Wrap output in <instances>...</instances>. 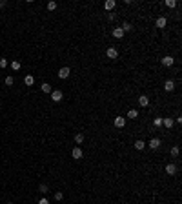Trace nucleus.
<instances>
[{
    "label": "nucleus",
    "instance_id": "1",
    "mask_svg": "<svg viewBox=\"0 0 182 204\" xmlns=\"http://www.w3.org/2000/svg\"><path fill=\"white\" fill-rule=\"evenodd\" d=\"M49 95H51V100L53 102H60V100H62V97H64V93L60 91V90H53Z\"/></svg>",
    "mask_w": 182,
    "mask_h": 204
},
{
    "label": "nucleus",
    "instance_id": "2",
    "mask_svg": "<svg viewBox=\"0 0 182 204\" xmlns=\"http://www.w3.org/2000/svg\"><path fill=\"white\" fill-rule=\"evenodd\" d=\"M82 155H84L82 148H78V146H77V148H73V151H71V157H73V159H77V160H78V159H82Z\"/></svg>",
    "mask_w": 182,
    "mask_h": 204
},
{
    "label": "nucleus",
    "instance_id": "3",
    "mask_svg": "<svg viewBox=\"0 0 182 204\" xmlns=\"http://www.w3.org/2000/svg\"><path fill=\"white\" fill-rule=\"evenodd\" d=\"M113 124H115V128H124L126 126V117H115L113 119Z\"/></svg>",
    "mask_w": 182,
    "mask_h": 204
},
{
    "label": "nucleus",
    "instance_id": "4",
    "mask_svg": "<svg viewBox=\"0 0 182 204\" xmlns=\"http://www.w3.org/2000/svg\"><path fill=\"white\" fill-rule=\"evenodd\" d=\"M175 64V58L171 57V55H166L164 58H162V66H166V67H171Z\"/></svg>",
    "mask_w": 182,
    "mask_h": 204
},
{
    "label": "nucleus",
    "instance_id": "5",
    "mask_svg": "<svg viewBox=\"0 0 182 204\" xmlns=\"http://www.w3.org/2000/svg\"><path fill=\"white\" fill-rule=\"evenodd\" d=\"M166 24H167V20H166V17H158L157 20H155V26H157L158 29H162V28H166Z\"/></svg>",
    "mask_w": 182,
    "mask_h": 204
},
{
    "label": "nucleus",
    "instance_id": "6",
    "mask_svg": "<svg viewBox=\"0 0 182 204\" xmlns=\"http://www.w3.org/2000/svg\"><path fill=\"white\" fill-rule=\"evenodd\" d=\"M106 55H107V58H113V60H115V58H118V51L115 49V47H109V49L106 51Z\"/></svg>",
    "mask_w": 182,
    "mask_h": 204
},
{
    "label": "nucleus",
    "instance_id": "7",
    "mask_svg": "<svg viewBox=\"0 0 182 204\" xmlns=\"http://www.w3.org/2000/svg\"><path fill=\"white\" fill-rule=\"evenodd\" d=\"M173 124H175V120H173V119H170V117L162 119V126H164V128H167V130H171Z\"/></svg>",
    "mask_w": 182,
    "mask_h": 204
},
{
    "label": "nucleus",
    "instance_id": "8",
    "mask_svg": "<svg viewBox=\"0 0 182 204\" xmlns=\"http://www.w3.org/2000/svg\"><path fill=\"white\" fill-rule=\"evenodd\" d=\"M138 104L142 108H147V106H149V99H147L146 95H140V97H138Z\"/></svg>",
    "mask_w": 182,
    "mask_h": 204
},
{
    "label": "nucleus",
    "instance_id": "9",
    "mask_svg": "<svg viewBox=\"0 0 182 204\" xmlns=\"http://www.w3.org/2000/svg\"><path fill=\"white\" fill-rule=\"evenodd\" d=\"M69 73H71L69 67H62V69L58 71V77H60V78H67V77H69Z\"/></svg>",
    "mask_w": 182,
    "mask_h": 204
},
{
    "label": "nucleus",
    "instance_id": "10",
    "mask_svg": "<svg viewBox=\"0 0 182 204\" xmlns=\"http://www.w3.org/2000/svg\"><path fill=\"white\" fill-rule=\"evenodd\" d=\"M104 8H106L107 11H113V9L117 8V2H115V0H107V2L104 4Z\"/></svg>",
    "mask_w": 182,
    "mask_h": 204
},
{
    "label": "nucleus",
    "instance_id": "11",
    "mask_svg": "<svg viewBox=\"0 0 182 204\" xmlns=\"http://www.w3.org/2000/svg\"><path fill=\"white\" fill-rule=\"evenodd\" d=\"M164 90L166 91H173L175 90V82H173V80H166V82H164Z\"/></svg>",
    "mask_w": 182,
    "mask_h": 204
},
{
    "label": "nucleus",
    "instance_id": "12",
    "mask_svg": "<svg viewBox=\"0 0 182 204\" xmlns=\"http://www.w3.org/2000/svg\"><path fill=\"white\" fill-rule=\"evenodd\" d=\"M166 173L167 175H175V173H177V166H175V164H167L166 166Z\"/></svg>",
    "mask_w": 182,
    "mask_h": 204
},
{
    "label": "nucleus",
    "instance_id": "13",
    "mask_svg": "<svg viewBox=\"0 0 182 204\" xmlns=\"http://www.w3.org/2000/svg\"><path fill=\"white\" fill-rule=\"evenodd\" d=\"M24 82H26V86H33V84H35V77H33V75H26Z\"/></svg>",
    "mask_w": 182,
    "mask_h": 204
},
{
    "label": "nucleus",
    "instance_id": "14",
    "mask_svg": "<svg viewBox=\"0 0 182 204\" xmlns=\"http://www.w3.org/2000/svg\"><path fill=\"white\" fill-rule=\"evenodd\" d=\"M149 148H151V149H158V148H160V140H158V139H151V140H149Z\"/></svg>",
    "mask_w": 182,
    "mask_h": 204
},
{
    "label": "nucleus",
    "instance_id": "15",
    "mask_svg": "<svg viewBox=\"0 0 182 204\" xmlns=\"http://www.w3.org/2000/svg\"><path fill=\"white\" fill-rule=\"evenodd\" d=\"M113 37H115V38H122L124 37L122 28H115V29H113Z\"/></svg>",
    "mask_w": 182,
    "mask_h": 204
},
{
    "label": "nucleus",
    "instance_id": "16",
    "mask_svg": "<svg viewBox=\"0 0 182 204\" xmlns=\"http://www.w3.org/2000/svg\"><path fill=\"white\" fill-rule=\"evenodd\" d=\"M144 148H146V142H144V140H137V142H135V149H138V151H142Z\"/></svg>",
    "mask_w": 182,
    "mask_h": 204
},
{
    "label": "nucleus",
    "instance_id": "17",
    "mask_svg": "<svg viewBox=\"0 0 182 204\" xmlns=\"http://www.w3.org/2000/svg\"><path fill=\"white\" fill-rule=\"evenodd\" d=\"M138 117V111L137 110H129V111H127V119H131V120H135V119H137Z\"/></svg>",
    "mask_w": 182,
    "mask_h": 204
},
{
    "label": "nucleus",
    "instance_id": "18",
    "mask_svg": "<svg viewBox=\"0 0 182 204\" xmlns=\"http://www.w3.org/2000/svg\"><path fill=\"white\" fill-rule=\"evenodd\" d=\"M120 28H122V31H124V33H127V31H131V29H133V26H131L129 22H124L122 26H120Z\"/></svg>",
    "mask_w": 182,
    "mask_h": 204
},
{
    "label": "nucleus",
    "instance_id": "19",
    "mask_svg": "<svg viewBox=\"0 0 182 204\" xmlns=\"http://www.w3.org/2000/svg\"><path fill=\"white\" fill-rule=\"evenodd\" d=\"M75 142H77V144H82V142H84V133H77L75 135Z\"/></svg>",
    "mask_w": 182,
    "mask_h": 204
},
{
    "label": "nucleus",
    "instance_id": "20",
    "mask_svg": "<svg viewBox=\"0 0 182 204\" xmlns=\"http://www.w3.org/2000/svg\"><path fill=\"white\" fill-rule=\"evenodd\" d=\"M40 87H42V91H44V93H51V91H53V90H51V86H49L48 82H44Z\"/></svg>",
    "mask_w": 182,
    "mask_h": 204
},
{
    "label": "nucleus",
    "instance_id": "21",
    "mask_svg": "<svg viewBox=\"0 0 182 204\" xmlns=\"http://www.w3.org/2000/svg\"><path fill=\"white\" fill-rule=\"evenodd\" d=\"M179 153H180L179 146H173V148H171V157H179Z\"/></svg>",
    "mask_w": 182,
    "mask_h": 204
},
{
    "label": "nucleus",
    "instance_id": "22",
    "mask_svg": "<svg viewBox=\"0 0 182 204\" xmlns=\"http://www.w3.org/2000/svg\"><path fill=\"white\" fill-rule=\"evenodd\" d=\"M164 4L167 6V8H177V0H166Z\"/></svg>",
    "mask_w": 182,
    "mask_h": 204
},
{
    "label": "nucleus",
    "instance_id": "23",
    "mask_svg": "<svg viewBox=\"0 0 182 204\" xmlns=\"http://www.w3.org/2000/svg\"><path fill=\"white\" fill-rule=\"evenodd\" d=\"M11 69H15V71L20 69V62H18V60H13V62H11Z\"/></svg>",
    "mask_w": 182,
    "mask_h": 204
},
{
    "label": "nucleus",
    "instance_id": "24",
    "mask_svg": "<svg viewBox=\"0 0 182 204\" xmlns=\"http://www.w3.org/2000/svg\"><path fill=\"white\" fill-rule=\"evenodd\" d=\"M153 126H155V128H160V126H162V119H160V117H157V119L153 120Z\"/></svg>",
    "mask_w": 182,
    "mask_h": 204
},
{
    "label": "nucleus",
    "instance_id": "25",
    "mask_svg": "<svg viewBox=\"0 0 182 204\" xmlns=\"http://www.w3.org/2000/svg\"><path fill=\"white\" fill-rule=\"evenodd\" d=\"M38 189H40V193H48V192H49L46 184H40V186H38Z\"/></svg>",
    "mask_w": 182,
    "mask_h": 204
},
{
    "label": "nucleus",
    "instance_id": "26",
    "mask_svg": "<svg viewBox=\"0 0 182 204\" xmlns=\"http://www.w3.org/2000/svg\"><path fill=\"white\" fill-rule=\"evenodd\" d=\"M6 84H8V86H13V84H15V78H13V77H6Z\"/></svg>",
    "mask_w": 182,
    "mask_h": 204
},
{
    "label": "nucleus",
    "instance_id": "27",
    "mask_svg": "<svg viewBox=\"0 0 182 204\" xmlns=\"http://www.w3.org/2000/svg\"><path fill=\"white\" fill-rule=\"evenodd\" d=\"M48 9H49V11H55V9H57V2H49V4H48Z\"/></svg>",
    "mask_w": 182,
    "mask_h": 204
},
{
    "label": "nucleus",
    "instance_id": "28",
    "mask_svg": "<svg viewBox=\"0 0 182 204\" xmlns=\"http://www.w3.org/2000/svg\"><path fill=\"white\" fill-rule=\"evenodd\" d=\"M62 197H64L62 192H57V193H55V201H62Z\"/></svg>",
    "mask_w": 182,
    "mask_h": 204
},
{
    "label": "nucleus",
    "instance_id": "29",
    "mask_svg": "<svg viewBox=\"0 0 182 204\" xmlns=\"http://www.w3.org/2000/svg\"><path fill=\"white\" fill-rule=\"evenodd\" d=\"M8 66V58H0V67H6Z\"/></svg>",
    "mask_w": 182,
    "mask_h": 204
},
{
    "label": "nucleus",
    "instance_id": "30",
    "mask_svg": "<svg viewBox=\"0 0 182 204\" xmlns=\"http://www.w3.org/2000/svg\"><path fill=\"white\" fill-rule=\"evenodd\" d=\"M107 18H109V20H115L117 15H115V13H109V15H107Z\"/></svg>",
    "mask_w": 182,
    "mask_h": 204
},
{
    "label": "nucleus",
    "instance_id": "31",
    "mask_svg": "<svg viewBox=\"0 0 182 204\" xmlns=\"http://www.w3.org/2000/svg\"><path fill=\"white\" fill-rule=\"evenodd\" d=\"M38 204H49V201H48V199H40Z\"/></svg>",
    "mask_w": 182,
    "mask_h": 204
},
{
    "label": "nucleus",
    "instance_id": "32",
    "mask_svg": "<svg viewBox=\"0 0 182 204\" xmlns=\"http://www.w3.org/2000/svg\"><path fill=\"white\" fill-rule=\"evenodd\" d=\"M0 8H6V0H0Z\"/></svg>",
    "mask_w": 182,
    "mask_h": 204
},
{
    "label": "nucleus",
    "instance_id": "33",
    "mask_svg": "<svg viewBox=\"0 0 182 204\" xmlns=\"http://www.w3.org/2000/svg\"><path fill=\"white\" fill-rule=\"evenodd\" d=\"M6 204H13V202H6Z\"/></svg>",
    "mask_w": 182,
    "mask_h": 204
}]
</instances>
